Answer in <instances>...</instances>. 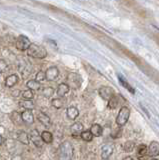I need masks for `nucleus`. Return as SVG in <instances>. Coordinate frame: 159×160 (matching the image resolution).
I'll use <instances>...</instances> for the list:
<instances>
[{"instance_id": "nucleus-8", "label": "nucleus", "mask_w": 159, "mask_h": 160, "mask_svg": "<svg viewBox=\"0 0 159 160\" xmlns=\"http://www.w3.org/2000/svg\"><path fill=\"white\" fill-rule=\"evenodd\" d=\"M59 76V69L56 66L49 67L45 72V79L48 81H54Z\"/></svg>"}, {"instance_id": "nucleus-33", "label": "nucleus", "mask_w": 159, "mask_h": 160, "mask_svg": "<svg viewBox=\"0 0 159 160\" xmlns=\"http://www.w3.org/2000/svg\"><path fill=\"white\" fill-rule=\"evenodd\" d=\"M13 94V96H19V94H20V91H19V90H17V91H15V92H13L12 93Z\"/></svg>"}, {"instance_id": "nucleus-12", "label": "nucleus", "mask_w": 159, "mask_h": 160, "mask_svg": "<svg viewBox=\"0 0 159 160\" xmlns=\"http://www.w3.org/2000/svg\"><path fill=\"white\" fill-rule=\"evenodd\" d=\"M18 81H19V77L17 76V75L16 74H11L5 79V86L8 87V88L13 87L18 83Z\"/></svg>"}, {"instance_id": "nucleus-14", "label": "nucleus", "mask_w": 159, "mask_h": 160, "mask_svg": "<svg viewBox=\"0 0 159 160\" xmlns=\"http://www.w3.org/2000/svg\"><path fill=\"white\" fill-rule=\"evenodd\" d=\"M69 86L67 85V83H61L58 85V88H57V95L60 97L65 96V95L69 92Z\"/></svg>"}, {"instance_id": "nucleus-24", "label": "nucleus", "mask_w": 159, "mask_h": 160, "mask_svg": "<svg viewBox=\"0 0 159 160\" xmlns=\"http://www.w3.org/2000/svg\"><path fill=\"white\" fill-rule=\"evenodd\" d=\"M11 120L12 121L17 124V125H20L22 123V119H21V113H18L17 111H13L11 113Z\"/></svg>"}, {"instance_id": "nucleus-3", "label": "nucleus", "mask_w": 159, "mask_h": 160, "mask_svg": "<svg viewBox=\"0 0 159 160\" xmlns=\"http://www.w3.org/2000/svg\"><path fill=\"white\" fill-rule=\"evenodd\" d=\"M129 116H130V109L127 106H122L116 117V124L118 126H124L127 123Z\"/></svg>"}, {"instance_id": "nucleus-4", "label": "nucleus", "mask_w": 159, "mask_h": 160, "mask_svg": "<svg viewBox=\"0 0 159 160\" xmlns=\"http://www.w3.org/2000/svg\"><path fill=\"white\" fill-rule=\"evenodd\" d=\"M67 81L69 84H67L69 88L73 87V88H78L80 87V85L82 83L81 77L79 76L77 73H69L67 76Z\"/></svg>"}, {"instance_id": "nucleus-5", "label": "nucleus", "mask_w": 159, "mask_h": 160, "mask_svg": "<svg viewBox=\"0 0 159 160\" xmlns=\"http://www.w3.org/2000/svg\"><path fill=\"white\" fill-rule=\"evenodd\" d=\"M30 40L28 39V37L24 36V35H20L18 38H17V41H16V48L20 51H25V50L28 49V47L30 46Z\"/></svg>"}, {"instance_id": "nucleus-21", "label": "nucleus", "mask_w": 159, "mask_h": 160, "mask_svg": "<svg viewBox=\"0 0 159 160\" xmlns=\"http://www.w3.org/2000/svg\"><path fill=\"white\" fill-rule=\"evenodd\" d=\"M19 105L25 110H32L34 108V103L31 100H21L19 101Z\"/></svg>"}, {"instance_id": "nucleus-27", "label": "nucleus", "mask_w": 159, "mask_h": 160, "mask_svg": "<svg viewBox=\"0 0 159 160\" xmlns=\"http://www.w3.org/2000/svg\"><path fill=\"white\" fill-rule=\"evenodd\" d=\"M42 94H43L45 97L50 98V97L53 96V94H54V89H53L52 87H50V86H49V87L46 86V87H44V88L42 89Z\"/></svg>"}, {"instance_id": "nucleus-17", "label": "nucleus", "mask_w": 159, "mask_h": 160, "mask_svg": "<svg viewBox=\"0 0 159 160\" xmlns=\"http://www.w3.org/2000/svg\"><path fill=\"white\" fill-rule=\"evenodd\" d=\"M17 139L20 141L22 144L28 145L29 144V135L25 131H18L17 132Z\"/></svg>"}, {"instance_id": "nucleus-22", "label": "nucleus", "mask_w": 159, "mask_h": 160, "mask_svg": "<svg viewBox=\"0 0 159 160\" xmlns=\"http://www.w3.org/2000/svg\"><path fill=\"white\" fill-rule=\"evenodd\" d=\"M118 104H119V98L116 95H114V96H112L108 100V108L110 109H115L118 106Z\"/></svg>"}, {"instance_id": "nucleus-36", "label": "nucleus", "mask_w": 159, "mask_h": 160, "mask_svg": "<svg viewBox=\"0 0 159 160\" xmlns=\"http://www.w3.org/2000/svg\"><path fill=\"white\" fill-rule=\"evenodd\" d=\"M151 160H158V159H155V158H153V159H151Z\"/></svg>"}, {"instance_id": "nucleus-6", "label": "nucleus", "mask_w": 159, "mask_h": 160, "mask_svg": "<svg viewBox=\"0 0 159 160\" xmlns=\"http://www.w3.org/2000/svg\"><path fill=\"white\" fill-rule=\"evenodd\" d=\"M29 140H31L32 143L38 148H40L43 144L42 139L40 137V134H39V132L36 129H33L30 131V134H29Z\"/></svg>"}, {"instance_id": "nucleus-23", "label": "nucleus", "mask_w": 159, "mask_h": 160, "mask_svg": "<svg viewBox=\"0 0 159 160\" xmlns=\"http://www.w3.org/2000/svg\"><path fill=\"white\" fill-rule=\"evenodd\" d=\"M26 86L28 87L29 90L34 91V90L40 89V83H38L37 81H35V80H29V81L26 83Z\"/></svg>"}, {"instance_id": "nucleus-32", "label": "nucleus", "mask_w": 159, "mask_h": 160, "mask_svg": "<svg viewBox=\"0 0 159 160\" xmlns=\"http://www.w3.org/2000/svg\"><path fill=\"white\" fill-rule=\"evenodd\" d=\"M7 69V63L4 60H0V73L5 72Z\"/></svg>"}, {"instance_id": "nucleus-26", "label": "nucleus", "mask_w": 159, "mask_h": 160, "mask_svg": "<svg viewBox=\"0 0 159 160\" xmlns=\"http://www.w3.org/2000/svg\"><path fill=\"white\" fill-rule=\"evenodd\" d=\"M135 148V143L132 141H126L123 145V149L125 152H132Z\"/></svg>"}, {"instance_id": "nucleus-31", "label": "nucleus", "mask_w": 159, "mask_h": 160, "mask_svg": "<svg viewBox=\"0 0 159 160\" xmlns=\"http://www.w3.org/2000/svg\"><path fill=\"white\" fill-rule=\"evenodd\" d=\"M35 81H37L38 83H40L42 81H44L45 80V73H44L43 71H38L37 74H36V76H35Z\"/></svg>"}, {"instance_id": "nucleus-7", "label": "nucleus", "mask_w": 159, "mask_h": 160, "mask_svg": "<svg viewBox=\"0 0 159 160\" xmlns=\"http://www.w3.org/2000/svg\"><path fill=\"white\" fill-rule=\"evenodd\" d=\"M114 151V145L112 143H107L103 145L101 148V158L103 160H107L111 156V154Z\"/></svg>"}, {"instance_id": "nucleus-34", "label": "nucleus", "mask_w": 159, "mask_h": 160, "mask_svg": "<svg viewBox=\"0 0 159 160\" xmlns=\"http://www.w3.org/2000/svg\"><path fill=\"white\" fill-rule=\"evenodd\" d=\"M123 160H133V158H132V157H129V156H128V157H125V158H124Z\"/></svg>"}, {"instance_id": "nucleus-16", "label": "nucleus", "mask_w": 159, "mask_h": 160, "mask_svg": "<svg viewBox=\"0 0 159 160\" xmlns=\"http://www.w3.org/2000/svg\"><path fill=\"white\" fill-rule=\"evenodd\" d=\"M66 115H67V117L69 119H75L78 117V115H79V111H78V109L76 107H74V106H70V107H68L67 108V111H66Z\"/></svg>"}, {"instance_id": "nucleus-13", "label": "nucleus", "mask_w": 159, "mask_h": 160, "mask_svg": "<svg viewBox=\"0 0 159 160\" xmlns=\"http://www.w3.org/2000/svg\"><path fill=\"white\" fill-rule=\"evenodd\" d=\"M37 118L38 120L40 121L44 126H50V124H51V120H50V117L48 116V115H46L44 112H39L38 115H37Z\"/></svg>"}, {"instance_id": "nucleus-20", "label": "nucleus", "mask_w": 159, "mask_h": 160, "mask_svg": "<svg viewBox=\"0 0 159 160\" xmlns=\"http://www.w3.org/2000/svg\"><path fill=\"white\" fill-rule=\"evenodd\" d=\"M71 131H72V134L75 135V134H80L81 132L84 131V127H83V124L80 123V122H75L73 125H71ZM72 135V136H73Z\"/></svg>"}, {"instance_id": "nucleus-35", "label": "nucleus", "mask_w": 159, "mask_h": 160, "mask_svg": "<svg viewBox=\"0 0 159 160\" xmlns=\"http://www.w3.org/2000/svg\"><path fill=\"white\" fill-rule=\"evenodd\" d=\"M2 142H3V138H2V136L0 135V145L2 144Z\"/></svg>"}, {"instance_id": "nucleus-11", "label": "nucleus", "mask_w": 159, "mask_h": 160, "mask_svg": "<svg viewBox=\"0 0 159 160\" xmlns=\"http://www.w3.org/2000/svg\"><path fill=\"white\" fill-rule=\"evenodd\" d=\"M158 151H159V145L157 141H153L150 143L149 147L147 148V153L149 156L154 157V156H157L158 155Z\"/></svg>"}, {"instance_id": "nucleus-2", "label": "nucleus", "mask_w": 159, "mask_h": 160, "mask_svg": "<svg viewBox=\"0 0 159 160\" xmlns=\"http://www.w3.org/2000/svg\"><path fill=\"white\" fill-rule=\"evenodd\" d=\"M26 51H27L28 56L33 57V58L42 59V58H45L47 56L46 49L42 46H40V45L35 44V43H31L30 46L28 47V49L26 50Z\"/></svg>"}, {"instance_id": "nucleus-30", "label": "nucleus", "mask_w": 159, "mask_h": 160, "mask_svg": "<svg viewBox=\"0 0 159 160\" xmlns=\"http://www.w3.org/2000/svg\"><path fill=\"white\" fill-rule=\"evenodd\" d=\"M51 104H52V106L56 109H60L63 106V102L60 98H54L51 101Z\"/></svg>"}, {"instance_id": "nucleus-19", "label": "nucleus", "mask_w": 159, "mask_h": 160, "mask_svg": "<svg viewBox=\"0 0 159 160\" xmlns=\"http://www.w3.org/2000/svg\"><path fill=\"white\" fill-rule=\"evenodd\" d=\"M118 79H119V82H120V84L122 85V86L124 87V88H126L128 91H130L131 93H135V90H134L132 87H131V85L129 84L127 81H126V79L124 78L122 75H120V74H118Z\"/></svg>"}, {"instance_id": "nucleus-18", "label": "nucleus", "mask_w": 159, "mask_h": 160, "mask_svg": "<svg viewBox=\"0 0 159 160\" xmlns=\"http://www.w3.org/2000/svg\"><path fill=\"white\" fill-rule=\"evenodd\" d=\"M40 137L42 139V142H44V143L50 144L53 141V135L49 131H42V133L40 134Z\"/></svg>"}, {"instance_id": "nucleus-25", "label": "nucleus", "mask_w": 159, "mask_h": 160, "mask_svg": "<svg viewBox=\"0 0 159 160\" xmlns=\"http://www.w3.org/2000/svg\"><path fill=\"white\" fill-rule=\"evenodd\" d=\"M147 154V147H146V145H144V144H140V145H138L137 146V155L139 157H143V156H145V155Z\"/></svg>"}, {"instance_id": "nucleus-28", "label": "nucleus", "mask_w": 159, "mask_h": 160, "mask_svg": "<svg viewBox=\"0 0 159 160\" xmlns=\"http://www.w3.org/2000/svg\"><path fill=\"white\" fill-rule=\"evenodd\" d=\"M80 137L84 140V141H91V140L93 139V136H92V134L90 133V131L89 130H87V131H83L80 133Z\"/></svg>"}, {"instance_id": "nucleus-15", "label": "nucleus", "mask_w": 159, "mask_h": 160, "mask_svg": "<svg viewBox=\"0 0 159 160\" xmlns=\"http://www.w3.org/2000/svg\"><path fill=\"white\" fill-rule=\"evenodd\" d=\"M89 131H90V133L92 134V136L99 137V136H101V135H102L103 129L101 127V125H99V124H93Z\"/></svg>"}, {"instance_id": "nucleus-1", "label": "nucleus", "mask_w": 159, "mask_h": 160, "mask_svg": "<svg viewBox=\"0 0 159 160\" xmlns=\"http://www.w3.org/2000/svg\"><path fill=\"white\" fill-rule=\"evenodd\" d=\"M73 146L69 142H63L58 148V159L59 160H72L73 158Z\"/></svg>"}, {"instance_id": "nucleus-10", "label": "nucleus", "mask_w": 159, "mask_h": 160, "mask_svg": "<svg viewBox=\"0 0 159 160\" xmlns=\"http://www.w3.org/2000/svg\"><path fill=\"white\" fill-rule=\"evenodd\" d=\"M21 119L22 122L26 124H32L34 122V115L31 110H24L21 113Z\"/></svg>"}, {"instance_id": "nucleus-9", "label": "nucleus", "mask_w": 159, "mask_h": 160, "mask_svg": "<svg viewBox=\"0 0 159 160\" xmlns=\"http://www.w3.org/2000/svg\"><path fill=\"white\" fill-rule=\"evenodd\" d=\"M98 93L105 100H109L112 96H114V90L111 87H108V86H103L101 88H99Z\"/></svg>"}, {"instance_id": "nucleus-29", "label": "nucleus", "mask_w": 159, "mask_h": 160, "mask_svg": "<svg viewBox=\"0 0 159 160\" xmlns=\"http://www.w3.org/2000/svg\"><path fill=\"white\" fill-rule=\"evenodd\" d=\"M21 95H22V97H23L24 100H31L34 97L33 91H31V90H29V89L28 90H25V91H23Z\"/></svg>"}]
</instances>
